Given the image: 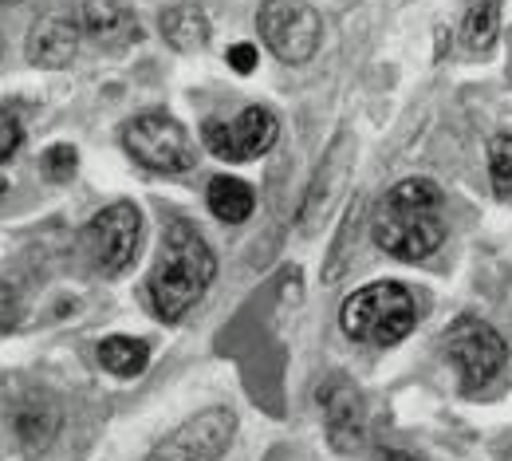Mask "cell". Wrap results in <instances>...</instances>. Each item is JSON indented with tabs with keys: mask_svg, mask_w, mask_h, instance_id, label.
Masks as SVG:
<instances>
[{
	"mask_svg": "<svg viewBox=\"0 0 512 461\" xmlns=\"http://www.w3.org/2000/svg\"><path fill=\"white\" fill-rule=\"evenodd\" d=\"M442 190L426 178H406L386 190L371 217V237L394 261H426L446 241V209Z\"/></svg>",
	"mask_w": 512,
	"mask_h": 461,
	"instance_id": "obj_1",
	"label": "cell"
},
{
	"mask_svg": "<svg viewBox=\"0 0 512 461\" xmlns=\"http://www.w3.org/2000/svg\"><path fill=\"white\" fill-rule=\"evenodd\" d=\"M213 276H217V261H213L205 237L190 221H170L162 233L158 261L150 268V284H146L154 316L166 324L186 320L190 308L213 284Z\"/></svg>",
	"mask_w": 512,
	"mask_h": 461,
	"instance_id": "obj_2",
	"label": "cell"
},
{
	"mask_svg": "<svg viewBox=\"0 0 512 461\" xmlns=\"http://www.w3.org/2000/svg\"><path fill=\"white\" fill-rule=\"evenodd\" d=\"M339 324H343V331L355 343L394 347V343H402L414 331V324H418V304H414V296H410L406 284H398V280H375V284L359 288L343 304Z\"/></svg>",
	"mask_w": 512,
	"mask_h": 461,
	"instance_id": "obj_3",
	"label": "cell"
},
{
	"mask_svg": "<svg viewBox=\"0 0 512 461\" xmlns=\"http://www.w3.org/2000/svg\"><path fill=\"white\" fill-rule=\"evenodd\" d=\"M260 40L284 64H308L320 52L323 20L308 0H264L256 12Z\"/></svg>",
	"mask_w": 512,
	"mask_h": 461,
	"instance_id": "obj_4",
	"label": "cell"
},
{
	"mask_svg": "<svg viewBox=\"0 0 512 461\" xmlns=\"http://www.w3.org/2000/svg\"><path fill=\"white\" fill-rule=\"evenodd\" d=\"M446 355L461 367V391L465 395H477V391H485L505 371L509 347L497 335V328H489L485 320L461 316L446 331Z\"/></svg>",
	"mask_w": 512,
	"mask_h": 461,
	"instance_id": "obj_5",
	"label": "cell"
},
{
	"mask_svg": "<svg viewBox=\"0 0 512 461\" xmlns=\"http://www.w3.org/2000/svg\"><path fill=\"white\" fill-rule=\"evenodd\" d=\"M130 158L154 174H186L197 162L190 131L170 115H138L123 131Z\"/></svg>",
	"mask_w": 512,
	"mask_h": 461,
	"instance_id": "obj_6",
	"label": "cell"
},
{
	"mask_svg": "<svg viewBox=\"0 0 512 461\" xmlns=\"http://www.w3.org/2000/svg\"><path fill=\"white\" fill-rule=\"evenodd\" d=\"M87 249L103 276H123L142 249V213L134 201H111L87 225Z\"/></svg>",
	"mask_w": 512,
	"mask_h": 461,
	"instance_id": "obj_7",
	"label": "cell"
},
{
	"mask_svg": "<svg viewBox=\"0 0 512 461\" xmlns=\"http://www.w3.org/2000/svg\"><path fill=\"white\" fill-rule=\"evenodd\" d=\"M237 438V414L225 406L201 410L190 422H182L174 434H166L150 461H217Z\"/></svg>",
	"mask_w": 512,
	"mask_h": 461,
	"instance_id": "obj_8",
	"label": "cell"
},
{
	"mask_svg": "<svg viewBox=\"0 0 512 461\" xmlns=\"http://www.w3.org/2000/svg\"><path fill=\"white\" fill-rule=\"evenodd\" d=\"M205 150L213 154V158H221V162H253L260 154H268L272 146H276V138H280V119L268 111V107H245L237 119H229V123H205Z\"/></svg>",
	"mask_w": 512,
	"mask_h": 461,
	"instance_id": "obj_9",
	"label": "cell"
},
{
	"mask_svg": "<svg viewBox=\"0 0 512 461\" xmlns=\"http://www.w3.org/2000/svg\"><path fill=\"white\" fill-rule=\"evenodd\" d=\"M320 406L323 422H327V442L339 454H355L367 442V402L359 395V387L347 375H331L320 383Z\"/></svg>",
	"mask_w": 512,
	"mask_h": 461,
	"instance_id": "obj_10",
	"label": "cell"
},
{
	"mask_svg": "<svg viewBox=\"0 0 512 461\" xmlns=\"http://www.w3.org/2000/svg\"><path fill=\"white\" fill-rule=\"evenodd\" d=\"M351 166H355V138H351V134H335V142L327 146L320 170H316V178H312V186H308V194H304V205H300V213H296V229H300L304 237H312L323 225V217L331 213L335 198H339L343 186H347Z\"/></svg>",
	"mask_w": 512,
	"mask_h": 461,
	"instance_id": "obj_11",
	"label": "cell"
},
{
	"mask_svg": "<svg viewBox=\"0 0 512 461\" xmlns=\"http://www.w3.org/2000/svg\"><path fill=\"white\" fill-rule=\"evenodd\" d=\"M79 36H83L79 16H71V12H64V8L44 12V16L32 24V32H28V48H24V52H28V64L48 67V71L67 67L71 60H75Z\"/></svg>",
	"mask_w": 512,
	"mask_h": 461,
	"instance_id": "obj_12",
	"label": "cell"
},
{
	"mask_svg": "<svg viewBox=\"0 0 512 461\" xmlns=\"http://www.w3.org/2000/svg\"><path fill=\"white\" fill-rule=\"evenodd\" d=\"M79 24L83 32L103 48H127L142 40V28H138V16L127 0H87L79 8Z\"/></svg>",
	"mask_w": 512,
	"mask_h": 461,
	"instance_id": "obj_13",
	"label": "cell"
},
{
	"mask_svg": "<svg viewBox=\"0 0 512 461\" xmlns=\"http://www.w3.org/2000/svg\"><path fill=\"white\" fill-rule=\"evenodd\" d=\"M158 28H162V36H166V44H170L174 52H197V48H205V40H209V20H205V12L193 8V4L162 8Z\"/></svg>",
	"mask_w": 512,
	"mask_h": 461,
	"instance_id": "obj_14",
	"label": "cell"
},
{
	"mask_svg": "<svg viewBox=\"0 0 512 461\" xmlns=\"http://www.w3.org/2000/svg\"><path fill=\"white\" fill-rule=\"evenodd\" d=\"M205 201H209V213H213L217 221H225V225H241V221H249L256 209L253 186H245L241 178H229V174H221V178L209 182Z\"/></svg>",
	"mask_w": 512,
	"mask_h": 461,
	"instance_id": "obj_15",
	"label": "cell"
},
{
	"mask_svg": "<svg viewBox=\"0 0 512 461\" xmlns=\"http://www.w3.org/2000/svg\"><path fill=\"white\" fill-rule=\"evenodd\" d=\"M99 363H103V371H111V375H119V379H134V375L146 371L150 347H146V339L111 335V339L99 343Z\"/></svg>",
	"mask_w": 512,
	"mask_h": 461,
	"instance_id": "obj_16",
	"label": "cell"
},
{
	"mask_svg": "<svg viewBox=\"0 0 512 461\" xmlns=\"http://www.w3.org/2000/svg\"><path fill=\"white\" fill-rule=\"evenodd\" d=\"M12 422H16V434H20V442L28 450H44L52 442L56 426H60V414H56V406L48 398H32L28 406H16Z\"/></svg>",
	"mask_w": 512,
	"mask_h": 461,
	"instance_id": "obj_17",
	"label": "cell"
},
{
	"mask_svg": "<svg viewBox=\"0 0 512 461\" xmlns=\"http://www.w3.org/2000/svg\"><path fill=\"white\" fill-rule=\"evenodd\" d=\"M501 32V0H473L461 24V40L469 52H489Z\"/></svg>",
	"mask_w": 512,
	"mask_h": 461,
	"instance_id": "obj_18",
	"label": "cell"
},
{
	"mask_svg": "<svg viewBox=\"0 0 512 461\" xmlns=\"http://www.w3.org/2000/svg\"><path fill=\"white\" fill-rule=\"evenodd\" d=\"M359 201L347 209V217H343V225H339V241H335V249H331V257H327V268H323V284H335V280H343V272H347V264L355 257V229H359Z\"/></svg>",
	"mask_w": 512,
	"mask_h": 461,
	"instance_id": "obj_19",
	"label": "cell"
},
{
	"mask_svg": "<svg viewBox=\"0 0 512 461\" xmlns=\"http://www.w3.org/2000/svg\"><path fill=\"white\" fill-rule=\"evenodd\" d=\"M489 178L497 198L512 205V134H493L489 142Z\"/></svg>",
	"mask_w": 512,
	"mask_h": 461,
	"instance_id": "obj_20",
	"label": "cell"
},
{
	"mask_svg": "<svg viewBox=\"0 0 512 461\" xmlns=\"http://www.w3.org/2000/svg\"><path fill=\"white\" fill-rule=\"evenodd\" d=\"M75 166H79L75 146L60 142V146H48V150H44V170H48L52 182H67V178L75 174Z\"/></svg>",
	"mask_w": 512,
	"mask_h": 461,
	"instance_id": "obj_21",
	"label": "cell"
},
{
	"mask_svg": "<svg viewBox=\"0 0 512 461\" xmlns=\"http://www.w3.org/2000/svg\"><path fill=\"white\" fill-rule=\"evenodd\" d=\"M20 142H24V127H20V119L16 115H0V166L20 150Z\"/></svg>",
	"mask_w": 512,
	"mask_h": 461,
	"instance_id": "obj_22",
	"label": "cell"
},
{
	"mask_svg": "<svg viewBox=\"0 0 512 461\" xmlns=\"http://www.w3.org/2000/svg\"><path fill=\"white\" fill-rule=\"evenodd\" d=\"M20 324V296L0 280V331H12Z\"/></svg>",
	"mask_w": 512,
	"mask_h": 461,
	"instance_id": "obj_23",
	"label": "cell"
},
{
	"mask_svg": "<svg viewBox=\"0 0 512 461\" xmlns=\"http://www.w3.org/2000/svg\"><path fill=\"white\" fill-rule=\"evenodd\" d=\"M229 67L241 71V75H249L256 67V44H233L229 48Z\"/></svg>",
	"mask_w": 512,
	"mask_h": 461,
	"instance_id": "obj_24",
	"label": "cell"
},
{
	"mask_svg": "<svg viewBox=\"0 0 512 461\" xmlns=\"http://www.w3.org/2000/svg\"><path fill=\"white\" fill-rule=\"evenodd\" d=\"M371 461H418L414 454H406V450H390V446H383V450H375L371 454Z\"/></svg>",
	"mask_w": 512,
	"mask_h": 461,
	"instance_id": "obj_25",
	"label": "cell"
}]
</instances>
